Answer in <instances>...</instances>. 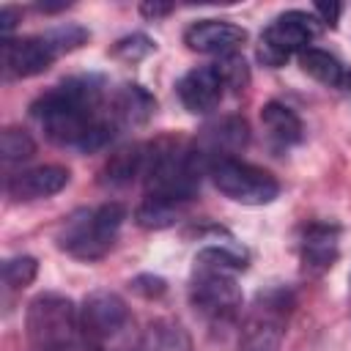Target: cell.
I'll return each instance as SVG.
<instances>
[{"mask_svg":"<svg viewBox=\"0 0 351 351\" xmlns=\"http://www.w3.org/2000/svg\"><path fill=\"white\" fill-rule=\"evenodd\" d=\"M241 299L244 296L236 282V274L195 269L189 280V304L206 321H214V324L230 321L241 310Z\"/></svg>","mask_w":351,"mask_h":351,"instance_id":"9","label":"cell"},{"mask_svg":"<svg viewBox=\"0 0 351 351\" xmlns=\"http://www.w3.org/2000/svg\"><path fill=\"white\" fill-rule=\"evenodd\" d=\"M214 69L219 71L222 82H225V90H233V93H241L247 85H250V66L247 60L236 52V55H225V58H217Z\"/></svg>","mask_w":351,"mask_h":351,"instance_id":"25","label":"cell"},{"mask_svg":"<svg viewBox=\"0 0 351 351\" xmlns=\"http://www.w3.org/2000/svg\"><path fill=\"white\" fill-rule=\"evenodd\" d=\"M55 351H99V348L90 346V343L82 337V340H77V343H71V346H63V348H55Z\"/></svg>","mask_w":351,"mask_h":351,"instance_id":"33","label":"cell"},{"mask_svg":"<svg viewBox=\"0 0 351 351\" xmlns=\"http://www.w3.org/2000/svg\"><path fill=\"white\" fill-rule=\"evenodd\" d=\"M170 11H173V5H167V3H143V5H140V14L148 16V19H162V16H167Z\"/></svg>","mask_w":351,"mask_h":351,"instance_id":"31","label":"cell"},{"mask_svg":"<svg viewBox=\"0 0 351 351\" xmlns=\"http://www.w3.org/2000/svg\"><path fill=\"white\" fill-rule=\"evenodd\" d=\"M261 126H263L269 143L280 151H285L291 145H299L304 140L302 118L282 101H266L261 107Z\"/></svg>","mask_w":351,"mask_h":351,"instance_id":"18","label":"cell"},{"mask_svg":"<svg viewBox=\"0 0 351 351\" xmlns=\"http://www.w3.org/2000/svg\"><path fill=\"white\" fill-rule=\"evenodd\" d=\"M148 156H151V143H132V145L118 148L115 154H110V159L101 170V184L112 186V189L129 186L132 181L145 176Z\"/></svg>","mask_w":351,"mask_h":351,"instance_id":"17","label":"cell"},{"mask_svg":"<svg viewBox=\"0 0 351 351\" xmlns=\"http://www.w3.org/2000/svg\"><path fill=\"white\" fill-rule=\"evenodd\" d=\"M313 14L318 16V22H321V25L335 27V25H337V19H340V14H343V5H340V3H315Z\"/></svg>","mask_w":351,"mask_h":351,"instance_id":"29","label":"cell"},{"mask_svg":"<svg viewBox=\"0 0 351 351\" xmlns=\"http://www.w3.org/2000/svg\"><path fill=\"white\" fill-rule=\"evenodd\" d=\"M123 219H126V208L121 203L77 208L63 219L58 230V247L77 261H99L112 250Z\"/></svg>","mask_w":351,"mask_h":351,"instance_id":"3","label":"cell"},{"mask_svg":"<svg viewBox=\"0 0 351 351\" xmlns=\"http://www.w3.org/2000/svg\"><path fill=\"white\" fill-rule=\"evenodd\" d=\"M132 351H192V337L176 318H154L143 326Z\"/></svg>","mask_w":351,"mask_h":351,"instance_id":"19","label":"cell"},{"mask_svg":"<svg viewBox=\"0 0 351 351\" xmlns=\"http://www.w3.org/2000/svg\"><path fill=\"white\" fill-rule=\"evenodd\" d=\"M291 307H293V296L288 288L261 291L241 321L239 351H280L288 329Z\"/></svg>","mask_w":351,"mask_h":351,"instance_id":"5","label":"cell"},{"mask_svg":"<svg viewBox=\"0 0 351 351\" xmlns=\"http://www.w3.org/2000/svg\"><path fill=\"white\" fill-rule=\"evenodd\" d=\"M154 112H156V99L143 85L126 82L110 96V110L104 115L115 123V129H129L148 123Z\"/></svg>","mask_w":351,"mask_h":351,"instance_id":"16","label":"cell"},{"mask_svg":"<svg viewBox=\"0 0 351 351\" xmlns=\"http://www.w3.org/2000/svg\"><path fill=\"white\" fill-rule=\"evenodd\" d=\"M247 252L236 244L228 241H217V244H206L203 250H197L195 255V269H206V271H222V274H239L247 269Z\"/></svg>","mask_w":351,"mask_h":351,"instance_id":"21","label":"cell"},{"mask_svg":"<svg viewBox=\"0 0 351 351\" xmlns=\"http://www.w3.org/2000/svg\"><path fill=\"white\" fill-rule=\"evenodd\" d=\"M36 154V140L25 132V129H14L8 126L0 134V156L5 165H16V162H27Z\"/></svg>","mask_w":351,"mask_h":351,"instance_id":"24","label":"cell"},{"mask_svg":"<svg viewBox=\"0 0 351 351\" xmlns=\"http://www.w3.org/2000/svg\"><path fill=\"white\" fill-rule=\"evenodd\" d=\"M250 143V126L241 115H222L208 121L197 137L192 140L195 154L206 165V170L222 159H233L244 145Z\"/></svg>","mask_w":351,"mask_h":351,"instance_id":"10","label":"cell"},{"mask_svg":"<svg viewBox=\"0 0 351 351\" xmlns=\"http://www.w3.org/2000/svg\"><path fill=\"white\" fill-rule=\"evenodd\" d=\"M340 255V228L332 222H310L299 236V258L310 274H324Z\"/></svg>","mask_w":351,"mask_h":351,"instance_id":"15","label":"cell"},{"mask_svg":"<svg viewBox=\"0 0 351 351\" xmlns=\"http://www.w3.org/2000/svg\"><path fill=\"white\" fill-rule=\"evenodd\" d=\"M154 49H156V44L145 33H129V36H123V38H118L112 44V55L126 60V63H137V60L148 58Z\"/></svg>","mask_w":351,"mask_h":351,"instance_id":"26","label":"cell"},{"mask_svg":"<svg viewBox=\"0 0 351 351\" xmlns=\"http://www.w3.org/2000/svg\"><path fill=\"white\" fill-rule=\"evenodd\" d=\"M69 181H71L69 167H63V165H38V167H27V170L14 173L5 181V195L16 203L44 200V197H52L60 189H66Z\"/></svg>","mask_w":351,"mask_h":351,"instance_id":"14","label":"cell"},{"mask_svg":"<svg viewBox=\"0 0 351 351\" xmlns=\"http://www.w3.org/2000/svg\"><path fill=\"white\" fill-rule=\"evenodd\" d=\"M189 203L173 200V197H159V195H145L143 203L134 208V222L143 230H165L173 228L184 214Z\"/></svg>","mask_w":351,"mask_h":351,"instance_id":"20","label":"cell"},{"mask_svg":"<svg viewBox=\"0 0 351 351\" xmlns=\"http://www.w3.org/2000/svg\"><path fill=\"white\" fill-rule=\"evenodd\" d=\"M38 274V261L33 255H14L3 261V285L5 291L27 288Z\"/></svg>","mask_w":351,"mask_h":351,"instance_id":"23","label":"cell"},{"mask_svg":"<svg viewBox=\"0 0 351 351\" xmlns=\"http://www.w3.org/2000/svg\"><path fill=\"white\" fill-rule=\"evenodd\" d=\"M176 93H178V101L184 104L186 112L208 115L211 110L219 107V101L225 96V82H222L219 71L214 69V63H206V66L189 69L176 82Z\"/></svg>","mask_w":351,"mask_h":351,"instance_id":"13","label":"cell"},{"mask_svg":"<svg viewBox=\"0 0 351 351\" xmlns=\"http://www.w3.org/2000/svg\"><path fill=\"white\" fill-rule=\"evenodd\" d=\"M299 63L304 69V74H310L315 82L326 85V88H343L346 82V66L326 49H318V47H307L302 55H299Z\"/></svg>","mask_w":351,"mask_h":351,"instance_id":"22","label":"cell"},{"mask_svg":"<svg viewBox=\"0 0 351 351\" xmlns=\"http://www.w3.org/2000/svg\"><path fill=\"white\" fill-rule=\"evenodd\" d=\"M203 173L208 170L195 154L192 143L165 137V140L151 143V156H148V167L143 178H145L148 195L189 203L200 189Z\"/></svg>","mask_w":351,"mask_h":351,"instance_id":"2","label":"cell"},{"mask_svg":"<svg viewBox=\"0 0 351 351\" xmlns=\"http://www.w3.org/2000/svg\"><path fill=\"white\" fill-rule=\"evenodd\" d=\"M343 88H346V90H348V93H351V71H348V74H346V82H343Z\"/></svg>","mask_w":351,"mask_h":351,"instance_id":"34","label":"cell"},{"mask_svg":"<svg viewBox=\"0 0 351 351\" xmlns=\"http://www.w3.org/2000/svg\"><path fill=\"white\" fill-rule=\"evenodd\" d=\"M22 19V11L14 8V5H3L0 8V30H3V38H11V30L16 27V22Z\"/></svg>","mask_w":351,"mask_h":351,"instance_id":"30","label":"cell"},{"mask_svg":"<svg viewBox=\"0 0 351 351\" xmlns=\"http://www.w3.org/2000/svg\"><path fill=\"white\" fill-rule=\"evenodd\" d=\"M208 176H211V184L228 200L241 203V206H269L280 195V181L269 170L252 162H244L239 156L211 165Z\"/></svg>","mask_w":351,"mask_h":351,"instance_id":"7","label":"cell"},{"mask_svg":"<svg viewBox=\"0 0 351 351\" xmlns=\"http://www.w3.org/2000/svg\"><path fill=\"white\" fill-rule=\"evenodd\" d=\"M247 41V30L228 19H197L184 30V44L200 55H236Z\"/></svg>","mask_w":351,"mask_h":351,"instance_id":"12","label":"cell"},{"mask_svg":"<svg viewBox=\"0 0 351 351\" xmlns=\"http://www.w3.org/2000/svg\"><path fill=\"white\" fill-rule=\"evenodd\" d=\"M129 288L140 293L143 299H159L167 291V282L159 274H137L134 280H129Z\"/></svg>","mask_w":351,"mask_h":351,"instance_id":"28","label":"cell"},{"mask_svg":"<svg viewBox=\"0 0 351 351\" xmlns=\"http://www.w3.org/2000/svg\"><path fill=\"white\" fill-rule=\"evenodd\" d=\"M58 60V49L47 36L3 38V74L5 80H27L44 74Z\"/></svg>","mask_w":351,"mask_h":351,"instance_id":"11","label":"cell"},{"mask_svg":"<svg viewBox=\"0 0 351 351\" xmlns=\"http://www.w3.org/2000/svg\"><path fill=\"white\" fill-rule=\"evenodd\" d=\"M71 3H66V0H60V3H36V8L38 11H44V14H55V11H66Z\"/></svg>","mask_w":351,"mask_h":351,"instance_id":"32","label":"cell"},{"mask_svg":"<svg viewBox=\"0 0 351 351\" xmlns=\"http://www.w3.org/2000/svg\"><path fill=\"white\" fill-rule=\"evenodd\" d=\"M321 33V22L310 11H282L277 14L261 33L258 41V60L269 69H280L288 63L291 55H302L315 36Z\"/></svg>","mask_w":351,"mask_h":351,"instance_id":"6","label":"cell"},{"mask_svg":"<svg viewBox=\"0 0 351 351\" xmlns=\"http://www.w3.org/2000/svg\"><path fill=\"white\" fill-rule=\"evenodd\" d=\"M104 93L107 85L104 77L99 74L66 77L63 82H58L30 104V115L44 129L47 140L80 151L88 132L101 118Z\"/></svg>","mask_w":351,"mask_h":351,"instance_id":"1","label":"cell"},{"mask_svg":"<svg viewBox=\"0 0 351 351\" xmlns=\"http://www.w3.org/2000/svg\"><path fill=\"white\" fill-rule=\"evenodd\" d=\"M132 324L129 304L115 291L99 288L90 291L80 304V329L82 337L99 351H110V343L123 337Z\"/></svg>","mask_w":351,"mask_h":351,"instance_id":"8","label":"cell"},{"mask_svg":"<svg viewBox=\"0 0 351 351\" xmlns=\"http://www.w3.org/2000/svg\"><path fill=\"white\" fill-rule=\"evenodd\" d=\"M25 335L30 351H55L82 340L80 307L55 291H44L27 302L25 310Z\"/></svg>","mask_w":351,"mask_h":351,"instance_id":"4","label":"cell"},{"mask_svg":"<svg viewBox=\"0 0 351 351\" xmlns=\"http://www.w3.org/2000/svg\"><path fill=\"white\" fill-rule=\"evenodd\" d=\"M47 38H49V44L58 49V55H63V52H71V49H80L88 38H90V33L82 27V25H74V22H63V25H58V27H52L49 33H44Z\"/></svg>","mask_w":351,"mask_h":351,"instance_id":"27","label":"cell"}]
</instances>
